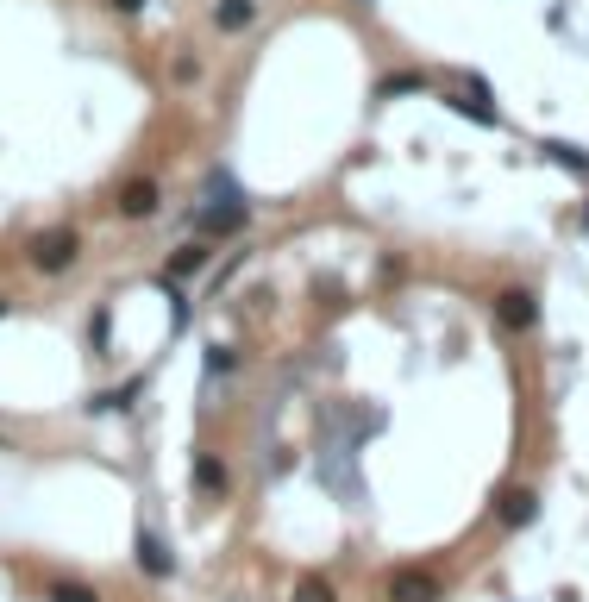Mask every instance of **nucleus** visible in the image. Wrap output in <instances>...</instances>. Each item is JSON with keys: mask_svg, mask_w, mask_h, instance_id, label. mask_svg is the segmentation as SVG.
I'll use <instances>...</instances> for the list:
<instances>
[{"mask_svg": "<svg viewBox=\"0 0 589 602\" xmlns=\"http://www.w3.org/2000/svg\"><path fill=\"white\" fill-rule=\"evenodd\" d=\"M389 602H445V584L420 565H402V571H389Z\"/></svg>", "mask_w": 589, "mask_h": 602, "instance_id": "nucleus-3", "label": "nucleus"}, {"mask_svg": "<svg viewBox=\"0 0 589 602\" xmlns=\"http://www.w3.org/2000/svg\"><path fill=\"white\" fill-rule=\"evenodd\" d=\"M44 602H101L88 584H69V577H57V584H44Z\"/></svg>", "mask_w": 589, "mask_h": 602, "instance_id": "nucleus-13", "label": "nucleus"}, {"mask_svg": "<svg viewBox=\"0 0 589 602\" xmlns=\"http://www.w3.org/2000/svg\"><path fill=\"white\" fill-rule=\"evenodd\" d=\"M76 258H82V233L76 226H51V233L32 239V270H44V276H63Z\"/></svg>", "mask_w": 589, "mask_h": 602, "instance_id": "nucleus-2", "label": "nucleus"}, {"mask_svg": "<svg viewBox=\"0 0 589 602\" xmlns=\"http://www.w3.org/2000/svg\"><path fill=\"white\" fill-rule=\"evenodd\" d=\"M88 339H94V352H107V345H113V308H101V314H94Z\"/></svg>", "mask_w": 589, "mask_h": 602, "instance_id": "nucleus-15", "label": "nucleus"}, {"mask_svg": "<svg viewBox=\"0 0 589 602\" xmlns=\"http://www.w3.org/2000/svg\"><path fill=\"white\" fill-rule=\"evenodd\" d=\"M427 76H420V69H402V76H383L376 82V101H395V95H427Z\"/></svg>", "mask_w": 589, "mask_h": 602, "instance_id": "nucleus-11", "label": "nucleus"}, {"mask_svg": "<svg viewBox=\"0 0 589 602\" xmlns=\"http://www.w3.org/2000/svg\"><path fill=\"white\" fill-rule=\"evenodd\" d=\"M251 19H257V0H214V26H220L226 38H239Z\"/></svg>", "mask_w": 589, "mask_h": 602, "instance_id": "nucleus-8", "label": "nucleus"}, {"mask_svg": "<svg viewBox=\"0 0 589 602\" xmlns=\"http://www.w3.org/2000/svg\"><path fill=\"white\" fill-rule=\"evenodd\" d=\"M132 552H138V571H145V577H170V571H176V559H170V546H163V534H151V527H138V540H132Z\"/></svg>", "mask_w": 589, "mask_h": 602, "instance_id": "nucleus-7", "label": "nucleus"}, {"mask_svg": "<svg viewBox=\"0 0 589 602\" xmlns=\"http://www.w3.org/2000/svg\"><path fill=\"white\" fill-rule=\"evenodd\" d=\"M195 477H201V490H226V471L214 465V458H195Z\"/></svg>", "mask_w": 589, "mask_h": 602, "instance_id": "nucleus-16", "label": "nucleus"}, {"mask_svg": "<svg viewBox=\"0 0 589 602\" xmlns=\"http://www.w3.org/2000/svg\"><path fill=\"white\" fill-rule=\"evenodd\" d=\"M245 226H251V201L232 195L220 182V201H207L201 214L188 220V233H195V239H226V233H245Z\"/></svg>", "mask_w": 589, "mask_h": 602, "instance_id": "nucleus-1", "label": "nucleus"}, {"mask_svg": "<svg viewBox=\"0 0 589 602\" xmlns=\"http://www.w3.org/2000/svg\"><path fill=\"white\" fill-rule=\"evenodd\" d=\"M552 157L558 170H571V176H589V151H577V145H564V138H546V145H539Z\"/></svg>", "mask_w": 589, "mask_h": 602, "instance_id": "nucleus-12", "label": "nucleus"}, {"mask_svg": "<svg viewBox=\"0 0 589 602\" xmlns=\"http://www.w3.org/2000/svg\"><path fill=\"white\" fill-rule=\"evenodd\" d=\"M207 270H214V239H188L176 258L163 264V276H170V283H188V276H207Z\"/></svg>", "mask_w": 589, "mask_h": 602, "instance_id": "nucleus-5", "label": "nucleus"}, {"mask_svg": "<svg viewBox=\"0 0 589 602\" xmlns=\"http://www.w3.org/2000/svg\"><path fill=\"white\" fill-rule=\"evenodd\" d=\"M533 515H539V496H533V490H508V496L496 502V521H502V527H527Z\"/></svg>", "mask_w": 589, "mask_h": 602, "instance_id": "nucleus-9", "label": "nucleus"}, {"mask_svg": "<svg viewBox=\"0 0 589 602\" xmlns=\"http://www.w3.org/2000/svg\"><path fill=\"white\" fill-rule=\"evenodd\" d=\"M170 76H176V82H195V76H201V63H195V57H176Z\"/></svg>", "mask_w": 589, "mask_h": 602, "instance_id": "nucleus-17", "label": "nucleus"}, {"mask_svg": "<svg viewBox=\"0 0 589 602\" xmlns=\"http://www.w3.org/2000/svg\"><path fill=\"white\" fill-rule=\"evenodd\" d=\"M113 207H120V220H151L157 207H163V195H157V182H151V176H132Z\"/></svg>", "mask_w": 589, "mask_h": 602, "instance_id": "nucleus-6", "label": "nucleus"}, {"mask_svg": "<svg viewBox=\"0 0 589 602\" xmlns=\"http://www.w3.org/2000/svg\"><path fill=\"white\" fill-rule=\"evenodd\" d=\"M113 7H120V13H138V7H145V0H113Z\"/></svg>", "mask_w": 589, "mask_h": 602, "instance_id": "nucleus-18", "label": "nucleus"}, {"mask_svg": "<svg viewBox=\"0 0 589 602\" xmlns=\"http://www.w3.org/2000/svg\"><path fill=\"white\" fill-rule=\"evenodd\" d=\"M289 602H339V596H333V584H326V577H301Z\"/></svg>", "mask_w": 589, "mask_h": 602, "instance_id": "nucleus-14", "label": "nucleus"}, {"mask_svg": "<svg viewBox=\"0 0 589 602\" xmlns=\"http://www.w3.org/2000/svg\"><path fill=\"white\" fill-rule=\"evenodd\" d=\"M583 233H589V207H583Z\"/></svg>", "mask_w": 589, "mask_h": 602, "instance_id": "nucleus-19", "label": "nucleus"}, {"mask_svg": "<svg viewBox=\"0 0 589 602\" xmlns=\"http://www.w3.org/2000/svg\"><path fill=\"white\" fill-rule=\"evenodd\" d=\"M0 320H7V301H0Z\"/></svg>", "mask_w": 589, "mask_h": 602, "instance_id": "nucleus-20", "label": "nucleus"}, {"mask_svg": "<svg viewBox=\"0 0 589 602\" xmlns=\"http://www.w3.org/2000/svg\"><path fill=\"white\" fill-rule=\"evenodd\" d=\"M439 101L452 107V113H464V120H477V126H502V113H496V107H483V95H452V88H445Z\"/></svg>", "mask_w": 589, "mask_h": 602, "instance_id": "nucleus-10", "label": "nucleus"}, {"mask_svg": "<svg viewBox=\"0 0 589 602\" xmlns=\"http://www.w3.org/2000/svg\"><path fill=\"white\" fill-rule=\"evenodd\" d=\"M496 320L508 333H533L539 327V301H533V289H502L496 295Z\"/></svg>", "mask_w": 589, "mask_h": 602, "instance_id": "nucleus-4", "label": "nucleus"}, {"mask_svg": "<svg viewBox=\"0 0 589 602\" xmlns=\"http://www.w3.org/2000/svg\"><path fill=\"white\" fill-rule=\"evenodd\" d=\"M364 7H376V0H364Z\"/></svg>", "mask_w": 589, "mask_h": 602, "instance_id": "nucleus-21", "label": "nucleus"}]
</instances>
